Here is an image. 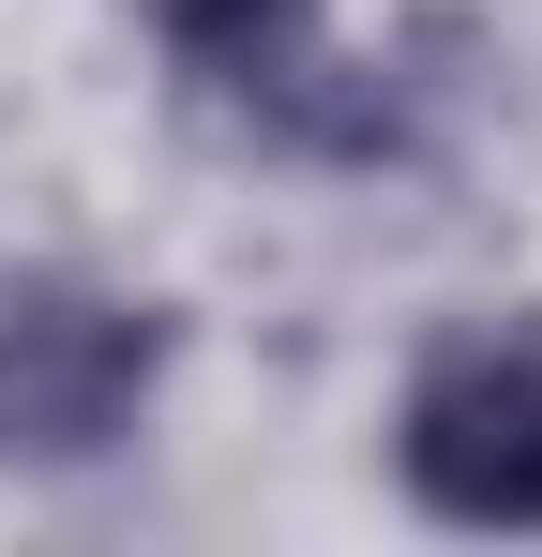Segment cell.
<instances>
[{
    "label": "cell",
    "mask_w": 542,
    "mask_h": 557,
    "mask_svg": "<svg viewBox=\"0 0 542 557\" xmlns=\"http://www.w3.org/2000/svg\"><path fill=\"white\" fill-rule=\"evenodd\" d=\"M167 376V317L76 272L0 286V467H106Z\"/></svg>",
    "instance_id": "obj_1"
},
{
    "label": "cell",
    "mask_w": 542,
    "mask_h": 557,
    "mask_svg": "<svg viewBox=\"0 0 542 557\" xmlns=\"http://www.w3.org/2000/svg\"><path fill=\"white\" fill-rule=\"evenodd\" d=\"M151 30H167V61L196 76V106L226 121V136H257V151H407V106L392 76H361L317 46V0H136Z\"/></svg>",
    "instance_id": "obj_2"
},
{
    "label": "cell",
    "mask_w": 542,
    "mask_h": 557,
    "mask_svg": "<svg viewBox=\"0 0 542 557\" xmlns=\"http://www.w3.org/2000/svg\"><path fill=\"white\" fill-rule=\"evenodd\" d=\"M392 467L438 528H542V332H452L407 376Z\"/></svg>",
    "instance_id": "obj_3"
}]
</instances>
